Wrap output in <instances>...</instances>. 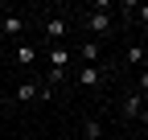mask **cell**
Masks as SVG:
<instances>
[{
	"mask_svg": "<svg viewBox=\"0 0 148 140\" xmlns=\"http://www.w3.org/2000/svg\"><path fill=\"white\" fill-rule=\"evenodd\" d=\"M107 140H115V136H107Z\"/></svg>",
	"mask_w": 148,
	"mask_h": 140,
	"instance_id": "13",
	"label": "cell"
},
{
	"mask_svg": "<svg viewBox=\"0 0 148 140\" xmlns=\"http://www.w3.org/2000/svg\"><path fill=\"white\" fill-rule=\"evenodd\" d=\"M70 58H74V54H70L66 45H49V70H66Z\"/></svg>",
	"mask_w": 148,
	"mask_h": 140,
	"instance_id": "5",
	"label": "cell"
},
{
	"mask_svg": "<svg viewBox=\"0 0 148 140\" xmlns=\"http://www.w3.org/2000/svg\"><path fill=\"white\" fill-rule=\"evenodd\" d=\"M144 115V99H140V91H132L123 99V119H140Z\"/></svg>",
	"mask_w": 148,
	"mask_h": 140,
	"instance_id": "6",
	"label": "cell"
},
{
	"mask_svg": "<svg viewBox=\"0 0 148 140\" xmlns=\"http://www.w3.org/2000/svg\"><path fill=\"white\" fill-rule=\"evenodd\" d=\"M82 136H86V140H103V124H99L95 115H90L86 124H82Z\"/></svg>",
	"mask_w": 148,
	"mask_h": 140,
	"instance_id": "9",
	"label": "cell"
},
{
	"mask_svg": "<svg viewBox=\"0 0 148 140\" xmlns=\"http://www.w3.org/2000/svg\"><path fill=\"white\" fill-rule=\"evenodd\" d=\"M78 58H82V66H99V62H103L99 41H82V45H78Z\"/></svg>",
	"mask_w": 148,
	"mask_h": 140,
	"instance_id": "4",
	"label": "cell"
},
{
	"mask_svg": "<svg viewBox=\"0 0 148 140\" xmlns=\"http://www.w3.org/2000/svg\"><path fill=\"white\" fill-rule=\"evenodd\" d=\"M86 29H90V33H107V29H111V8H107V4H99L95 12L86 16Z\"/></svg>",
	"mask_w": 148,
	"mask_h": 140,
	"instance_id": "2",
	"label": "cell"
},
{
	"mask_svg": "<svg viewBox=\"0 0 148 140\" xmlns=\"http://www.w3.org/2000/svg\"><path fill=\"white\" fill-rule=\"evenodd\" d=\"M127 66H144V45H132V49H127Z\"/></svg>",
	"mask_w": 148,
	"mask_h": 140,
	"instance_id": "11",
	"label": "cell"
},
{
	"mask_svg": "<svg viewBox=\"0 0 148 140\" xmlns=\"http://www.w3.org/2000/svg\"><path fill=\"white\" fill-rule=\"evenodd\" d=\"M37 99V82H21L16 86V103H33Z\"/></svg>",
	"mask_w": 148,
	"mask_h": 140,
	"instance_id": "8",
	"label": "cell"
},
{
	"mask_svg": "<svg viewBox=\"0 0 148 140\" xmlns=\"http://www.w3.org/2000/svg\"><path fill=\"white\" fill-rule=\"evenodd\" d=\"M66 29H70V21H66V16H49V21H45V41H53V45H62V37H66Z\"/></svg>",
	"mask_w": 148,
	"mask_h": 140,
	"instance_id": "3",
	"label": "cell"
},
{
	"mask_svg": "<svg viewBox=\"0 0 148 140\" xmlns=\"http://www.w3.org/2000/svg\"><path fill=\"white\" fill-rule=\"evenodd\" d=\"M16 62H21V66H33L37 62V49L33 45H16Z\"/></svg>",
	"mask_w": 148,
	"mask_h": 140,
	"instance_id": "10",
	"label": "cell"
},
{
	"mask_svg": "<svg viewBox=\"0 0 148 140\" xmlns=\"http://www.w3.org/2000/svg\"><path fill=\"white\" fill-rule=\"evenodd\" d=\"M78 86H103V78H107V62H99V66H78Z\"/></svg>",
	"mask_w": 148,
	"mask_h": 140,
	"instance_id": "1",
	"label": "cell"
},
{
	"mask_svg": "<svg viewBox=\"0 0 148 140\" xmlns=\"http://www.w3.org/2000/svg\"><path fill=\"white\" fill-rule=\"evenodd\" d=\"M0 29L8 33V37H21V33H25V16H21V12H8L4 21H0Z\"/></svg>",
	"mask_w": 148,
	"mask_h": 140,
	"instance_id": "7",
	"label": "cell"
},
{
	"mask_svg": "<svg viewBox=\"0 0 148 140\" xmlns=\"http://www.w3.org/2000/svg\"><path fill=\"white\" fill-rule=\"evenodd\" d=\"M58 82H66V70H49V74H45V86H58Z\"/></svg>",
	"mask_w": 148,
	"mask_h": 140,
	"instance_id": "12",
	"label": "cell"
}]
</instances>
